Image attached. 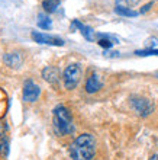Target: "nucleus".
<instances>
[{"label":"nucleus","mask_w":158,"mask_h":160,"mask_svg":"<svg viewBox=\"0 0 158 160\" xmlns=\"http://www.w3.org/2000/svg\"><path fill=\"white\" fill-rule=\"evenodd\" d=\"M38 26L41 28V29H50L51 26H52V22L48 16H45L44 13H41L39 16H38Z\"/></svg>","instance_id":"obj_13"},{"label":"nucleus","mask_w":158,"mask_h":160,"mask_svg":"<svg viewBox=\"0 0 158 160\" xmlns=\"http://www.w3.org/2000/svg\"><path fill=\"white\" fill-rule=\"evenodd\" d=\"M42 77L45 82L51 84L58 83L60 77H61V72H60L58 67H54V66H46L44 70H42Z\"/></svg>","instance_id":"obj_7"},{"label":"nucleus","mask_w":158,"mask_h":160,"mask_svg":"<svg viewBox=\"0 0 158 160\" xmlns=\"http://www.w3.org/2000/svg\"><path fill=\"white\" fill-rule=\"evenodd\" d=\"M60 3H61L60 0H44L42 2V8H44V10L46 13H54L58 9Z\"/></svg>","instance_id":"obj_12"},{"label":"nucleus","mask_w":158,"mask_h":160,"mask_svg":"<svg viewBox=\"0 0 158 160\" xmlns=\"http://www.w3.org/2000/svg\"><path fill=\"white\" fill-rule=\"evenodd\" d=\"M94 154H96V140L89 132L79 135L70 146L71 160H93Z\"/></svg>","instance_id":"obj_1"},{"label":"nucleus","mask_w":158,"mask_h":160,"mask_svg":"<svg viewBox=\"0 0 158 160\" xmlns=\"http://www.w3.org/2000/svg\"><path fill=\"white\" fill-rule=\"evenodd\" d=\"M115 13L119 16H126V18H135L139 15V12H135L129 8H123V6H116L115 8Z\"/></svg>","instance_id":"obj_11"},{"label":"nucleus","mask_w":158,"mask_h":160,"mask_svg":"<svg viewBox=\"0 0 158 160\" xmlns=\"http://www.w3.org/2000/svg\"><path fill=\"white\" fill-rule=\"evenodd\" d=\"M31 38L35 42H38V44H46V45H54V47L64 45V41L61 38H58V37H52V35L44 34V32H36V31H32Z\"/></svg>","instance_id":"obj_5"},{"label":"nucleus","mask_w":158,"mask_h":160,"mask_svg":"<svg viewBox=\"0 0 158 160\" xmlns=\"http://www.w3.org/2000/svg\"><path fill=\"white\" fill-rule=\"evenodd\" d=\"M54 127L57 132L61 135H70L75 131L73 117H71L70 111L67 109L64 105L55 106L54 109Z\"/></svg>","instance_id":"obj_2"},{"label":"nucleus","mask_w":158,"mask_h":160,"mask_svg":"<svg viewBox=\"0 0 158 160\" xmlns=\"http://www.w3.org/2000/svg\"><path fill=\"white\" fill-rule=\"evenodd\" d=\"M151 8H152V2H150V3H146L145 6H144V8H142L141 10H139V13H146V12H148V10H150Z\"/></svg>","instance_id":"obj_17"},{"label":"nucleus","mask_w":158,"mask_h":160,"mask_svg":"<svg viewBox=\"0 0 158 160\" xmlns=\"http://www.w3.org/2000/svg\"><path fill=\"white\" fill-rule=\"evenodd\" d=\"M150 160H158V154H154V156H151Z\"/></svg>","instance_id":"obj_18"},{"label":"nucleus","mask_w":158,"mask_h":160,"mask_svg":"<svg viewBox=\"0 0 158 160\" xmlns=\"http://www.w3.org/2000/svg\"><path fill=\"white\" fill-rule=\"evenodd\" d=\"M115 2H116V6L131 8V6H135V4H136L139 0H115Z\"/></svg>","instance_id":"obj_16"},{"label":"nucleus","mask_w":158,"mask_h":160,"mask_svg":"<svg viewBox=\"0 0 158 160\" xmlns=\"http://www.w3.org/2000/svg\"><path fill=\"white\" fill-rule=\"evenodd\" d=\"M135 54L139 57H146V55H158V50L155 48H148V50H138L135 51Z\"/></svg>","instance_id":"obj_15"},{"label":"nucleus","mask_w":158,"mask_h":160,"mask_svg":"<svg viewBox=\"0 0 158 160\" xmlns=\"http://www.w3.org/2000/svg\"><path fill=\"white\" fill-rule=\"evenodd\" d=\"M131 105H132V108L139 117H148L154 109L152 103L145 98H132L131 99Z\"/></svg>","instance_id":"obj_4"},{"label":"nucleus","mask_w":158,"mask_h":160,"mask_svg":"<svg viewBox=\"0 0 158 160\" xmlns=\"http://www.w3.org/2000/svg\"><path fill=\"white\" fill-rule=\"evenodd\" d=\"M100 89H102V82H100L99 76H97L96 73L90 74V77H89L87 82H86V92L94 93V92H97V90H100Z\"/></svg>","instance_id":"obj_10"},{"label":"nucleus","mask_w":158,"mask_h":160,"mask_svg":"<svg viewBox=\"0 0 158 160\" xmlns=\"http://www.w3.org/2000/svg\"><path fill=\"white\" fill-rule=\"evenodd\" d=\"M6 111H7V96L3 89H0V118L6 114Z\"/></svg>","instance_id":"obj_14"},{"label":"nucleus","mask_w":158,"mask_h":160,"mask_svg":"<svg viewBox=\"0 0 158 160\" xmlns=\"http://www.w3.org/2000/svg\"><path fill=\"white\" fill-rule=\"evenodd\" d=\"M75 28H79L80 32L83 34V37L87 39V41H93V39H94L96 32L92 29V28H90V26L81 23L79 19H74V21H73V23H71V29H75Z\"/></svg>","instance_id":"obj_9"},{"label":"nucleus","mask_w":158,"mask_h":160,"mask_svg":"<svg viewBox=\"0 0 158 160\" xmlns=\"http://www.w3.org/2000/svg\"><path fill=\"white\" fill-rule=\"evenodd\" d=\"M41 95V88L33 80H26L23 84V101L35 102Z\"/></svg>","instance_id":"obj_6"},{"label":"nucleus","mask_w":158,"mask_h":160,"mask_svg":"<svg viewBox=\"0 0 158 160\" xmlns=\"http://www.w3.org/2000/svg\"><path fill=\"white\" fill-rule=\"evenodd\" d=\"M3 63L10 68H19L23 63V58H22V55L16 51H13V52H6L3 55Z\"/></svg>","instance_id":"obj_8"},{"label":"nucleus","mask_w":158,"mask_h":160,"mask_svg":"<svg viewBox=\"0 0 158 160\" xmlns=\"http://www.w3.org/2000/svg\"><path fill=\"white\" fill-rule=\"evenodd\" d=\"M80 79H81V67H80L79 64H70V66H67L63 73V80H64L65 89L73 90L79 84Z\"/></svg>","instance_id":"obj_3"}]
</instances>
